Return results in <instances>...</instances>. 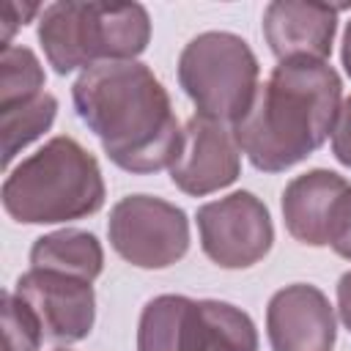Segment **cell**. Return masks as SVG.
Masks as SVG:
<instances>
[{"label": "cell", "mask_w": 351, "mask_h": 351, "mask_svg": "<svg viewBox=\"0 0 351 351\" xmlns=\"http://www.w3.org/2000/svg\"><path fill=\"white\" fill-rule=\"evenodd\" d=\"M71 99L77 115L118 167L156 173L178 159L184 132L165 85L145 63H96L77 77Z\"/></svg>", "instance_id": "1"}, {"label": "cell", "mask_w": 351, "mask_h": 351, "mask_svg": "<svg viewBox=\"0 0 351 351\" xmlns=\"http://www.w3.org/2000/svg\"><path fill=\"white\" fill-rule=\"evenodd\" d=\"M340 90L337 71L324 60L274 66L247 115L233 126L239 148L266 173H280L307 159L335 132Z\"/></svg>", "instance_id": "2"}, {"label": "cell", "mask_w": 351, "mask_h": 351, "mask_svg": "<svg viewBox=\"0 0 351 351\" xmlns=\"http://www.w3.org/2000/svg\"><path fill=\"white\" fill-rule=\"evenodd\" d=\"M104 181L93 154L74 137H52L3 181V208L25 225H52L96 214Z\"/></svg>", "instance_id": "3"}, {"label": "cell", "mask_w": 351, "mask_h": 351, "mask_svg": "<svg viewBox=\"0 0 351 351\" xmlns=\"http://www.w3.org/2000/svg\"><path fill=\"white\" fill-rule=\"evenodd\" d=\"M151 19L140 3H52L41 11L38 41L49 66L69 74L96 60H132L148 47Z\"/></svg>", "instance_id": "4"}, {"label": "cell", "mask_w": 351, "mask_h": 351, "mask_svg": "<svg viewBox=\"0 0 351 351\" xmlns=\"http://www.w3.org/2000/svg\"><path fill=\"white\" fill-rule=\"evenodd\" d=\"M137 351H258V332L228 302L162 293L143 307Z\"/></svg>", "instance_id": "5"}, {"label": "cell", "mask_w": 351, "mask_h": 351, "mask_svg": "<svg viewBox=\"0 0 351 351\" xmlns=\"http://www.w3.org/2000/svg\"><path fill=\"white\" fill-rule=\"evenodd\" d=\"M178 82L200 115L239 123L258 93V60L241 36L208 30L181 49Z\"/></svg>", "instance_id": "6"}, {"label": "cell", "mask_w": 351, "mask_h": 351, "mask_svg": "<svg viewBox=\"0 0 351 351\" xmlns=\"http://www.w3.org/2000/svg\"><path fill=\"white\" fill-rule=\"evenodd\" d=\"M112 250L140 269H165L189 250L186 214L151 195H129L118 200L107 222Z\"/></svg>", "instance_id": "7"}, {"label": "cell", "mask_w": 351, "mask_h": 351, "mask_svg": "<svg viewBox=\"0 0 351 351\" xmlns=\"http://www.w3.org/2000/svg\"><path fill=\"white\" fill-rule=\"evenodd\" d=\"M203 252L222 269H247L258 263L274 241L266 206L252 192H233L197 208Z\"/></svg>", "instance_id": "8"}, {"label": "cell", "mask_w": 351, "mask_h": 351, "mask_svg": "<svg viewBox=\"0 0 351 351\" xmlns=\"http://www.w3.org/2000/svg\"><path fill=\"white\" fill-rule=\"evenodd\" d=\"M16 296L30 304V310L41 321L44 337L55 343L82 340L93 329L96 296L90 282L82 277L30 269L16 280Z\"/></svg>", "instance_id": "9"}, {"label": "cell", "mask_w": 351, "mask_h": 351, "mask_svg": "<svg viewBox=\"0 0 351 351\" xmlns=\"http://www.w3.org/2000/svg\"><path fill=\"white\" fill-rule=\"evenodd\" d=\"M233 129L228 123L192 115L184 126V145L170 167V181L186 195H208L239 178L241 154Z\"/></svg>", "instance_id": "10"}, {"label": "cell", "mask_w": 351, "mask_h": 351, "mask_svg": "<svg viewBox=\"0 0 351 351\" xmlns=\"http://www.w3.org/2000/svg\"><path fill=\"white\" fill-rule=\"evenodd\" d=\"M271 351H332L335 313L329 299L307 282L280 288L266 307Z\"/></svg>", "instance_id": "11"}, {"label": "cell", "mask_w": 351, "mask_h": 351, "mask_svg": "<svg viewBox=\"0 0 351 351\" xmlns=\"http://www.w3.org/2000/svg\"><path fill=\"white\" fill-rule=\"evenodd\" d=\"M340 5L274 0L263 11V36L280 63L324 60L332 52Z\"/></svg>", "instance_id": "12"}, {"label": "cell", "mask_w": 351, "mask_h": 351, "mask_svg": "<svg viewBox=\"0 0 351 351\" xmlns=\"http://www.w3.org/2000/svg\"><path fill=\"white\" fill-rule=\"evenodd\" d=\"M348 186L351 184L343 176L321 167L296 176L282 192V217L288 233L310 247L329 244Z\"/></svg>", "instance_id": "13"}, {"label": "cell", "mask_w": 351, "mask_h": 351, "mask_svg": "<svg viewBox=\"0 0 351 351\" xmlns=\"http://www.w3.org/2000/svg\"><path fill=\"white\" fill-rule=\"evenodd\" d=\"M30 263L33 269L63 271V274H74V277L93 282L101 274L104 252L93 233L63 228V230L36 239L30 250Z\"/></svg>", "instance_id": "14"}, {"label": "cell", "mask_w": 351, "mask_h": 351, "mask_svg": "<svg viewBox=\"0 0 351 351\" xmlns=\"http://www.w3.org/2000/svg\"><path fill=\"white\" fill-rule=\"evenodd\" d=\"M55 110L58 101L52 93H38L30 101L14 104L8 110H0V132H3V167L11 165V159L27 145L33 143L41 132H47L55 121Z\"/></svg>", "instance_id": "15"}, {"label": "cell", "mask_w": 351, "mask_h": 351, "mask_svg": "<svg viewBox=\"0 0 351 351\" xmlns=\"http://www.w3.org/2000/svg\"><path fill=\"white\" fill-rule=\"evenodd\" d=\"M44 93V69L27 47H3L0 55V110Z\"/></svg>", "instance_id": "16"}, {"label": "cell", "mask_w": 351, "mask_h": 351, "mask_svg": "<svg viewBox=\"0 0 351 351\" xmlns=\"http://www.w3.org/2000/svg\"><path fill=\"white\" fill-rule=\"evenodd\" d=\"M44 340L41 321L16 293H3V351H38Z\"/></svg>", "instance_id": "17"}, {"label": "cell", "mask_w": 351, "mask_h": 351, "mask_svg": "<svg viewBox=\"0 0 351 351\" xmlns=\"http://www.w3.org/2000/svg\"><path fill=\"white\" fill-rule=\"evenodd\" d=\"M332 151H335L337 162L351 167V96L340 104V115H337V123L332 132Z\"/></svg>", "instance_id": "18"}, {"label": "cell", "mask_w": 351, "mask_h": 351, "mask_svg": "<svg viewBox=\"0 0 351 351\" xmlns=\"http://www.w3.org/2000/svg\"><path fill=\"white\" fill-rule=\"evenodd\" d=\"M329 247L348 258L351 261V186L340 203V211H337V219H335V230H332V239H329Z\"/></svg>", "instance_id": "19"}, {"label": "cell", "mask_w": 351, "mask_h": 351, "mask_svg": "<svg viewBox=\"0 0 351 351\" xmlns=\"http://www.w3.org/2000/svg\"><path fill=\"white\" fill-rule=\"evenodd\" d=\"M38 11V5H19L14 0H5L0 5V30H3V47H8V38L14 36V30L19 25H25L27 16H33Z\"/></svg>", "instance_id": "20"}, {"label": "cell", "mask_w": 351, "mask_h": 351, "mask_svg": "<svg viewBox=\"0 0 351 351\" xmlns=\"http://www.w3.org/2000/svg\"><path fill=\"white\" fill-rule=\"evenodd\" d=\"M337 310H340L346 329L351 332V271H346L337 282Z\"/></svg>", "instance_id": "21"}, {"label": "cell", "mask_w": 351, "mask_h": 351, "mask_svg": "<svg viewBox=\"0 0 351 351\" xmlns=\"http://www.w3.org/2000/svg\"><path fill=\"white\" fill-rule=\"evenodd\" d=\"M343 66H346V71L351 77V22H348L346 36H343Z\"/></svg>", "instance_id": "22"}]
</instances>
